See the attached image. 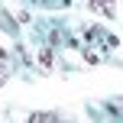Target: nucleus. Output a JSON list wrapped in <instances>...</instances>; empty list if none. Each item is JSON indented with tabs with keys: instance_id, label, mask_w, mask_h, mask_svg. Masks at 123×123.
<instances>
[{
	"instance_id": "nucleus-1",
	"label": "nucleus",
	"mask_w": 123,
	"mask_h": 123,
	"mask_svg": "<svg viewBox=\"0 0 123 123\" xmlns=\"http://www.w3.org/2000/svg\"><path fill=\"white\" fill-rule=\"evenodd\" d=\"M91 10L100 13V16H113V3L110 0H91Z\"/></svg>"
},
{
	"instance_id": "nucleus-2",
	"label": "nucleus",
	"mask_w": 123,
	"mask_h": 123,
	"mask_svg": "<svg viewBox=\"0 0 123 123\" xmlns=\"http://www.w3.org/2000/svg\"><path fill=\"white\" fill-rule=\"evenodd\" d=\"M0 84H3V71H0Z\"/></svg>"
}]
</instances>
